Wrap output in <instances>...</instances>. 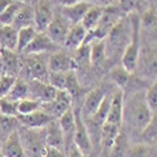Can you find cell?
Masks as SVG:
<instances>
[{
	"instance_id": "obj_19",
	"label": "cell",
	"mask_w": 157,
	"mask_h": 157,
	"mask_svg": "<svg viewBox=\"0 0 157 157\" xmlns=\"http://www.w3.org/2000/svg\"><path fill=\"white\" fill-rule=\"evenodd\" d=\"M0 64L3 74L17 78V74L19 73V60L15 52L0 49Z\"/></svg>"
},
{
	"instance_id": "obj_43",
	"label": "cell",
	"mask_w": 157,
	"mask_h": 157,
	"mask_svg": "<svg viewBox=\"0 0 157 157\" xmlns=\"http://www.w3.org/2000/svg\"><path fill=\"white\" fill-rule=\"evenodd\" d=\"M68 157H83V156H82V153H81L79 151L77 150V147L73 145V146L71 147V151H69V156H68Z\"/></svg>"
},
{
	"instance_id": "obj_34",
	"label": "cell",
	"mask_w": 157,
	"mask_h": 157,
	"mask_svg": "<svg viewBox=\"0 0 157 157\" xmlns=\"http://www.w3.org/2000/svg\"><path fill=\"white\" fill-rule=\"evenodd\" d=\"M156 135H157V116L155 113L148 124L142 129V138L147 142H153L156 141Z\"/></svg>"
},
{
	"instance_id": "obj_20",
	"label": "cell",
	"mask_w": 157,
	"mask_h": 157,
	"mask_svg": "<svg viewBox=\"0 0 157 157\" xmlns=\"http://www.w3.org/2000/svg\"><path fill=\"white\" fill-rule=\"evenodd\" d=\"M11 27L15 30H20L27 27H34V9L30 8L29 5L21 4Z\"/></svg>"
},
{
	"instance_id": "obj_32",
	"label": "cell",
	"mask_w": 157,
	"mask_h": 157,
	"mask_svg": "<svg viewBox=\"0 0 157 157\" xmlns=\"http://www.w3.org/2000/svg\"><path fill=\"white\" fill-rule=\"evenodd\" d=\"M81 90H82V88H81L79 82H78V78H77L74 71L68 72L67 73V81H65V92H67L73 99L74 97H78L81 94Z\"/></svg>"
},
{
	"instance_id": "obj_9",
	"label": "cell",
	"mask_w": 157,
	"mask_h": 157,
	"mask_svg": "<svg viewBox=\"0 0 157 157\" xmlns=\"http://www.w3.org/2000/svg\"><path fill=\"white\" fill-rule=\"evenodd\" d=\"M74 62L64 52H54L48 58V71L49 73H68L73 72Z\"/></svg>"
},
{
	"instance_id": "obj_23",
	"label": "cell",
	"mask_w": 157,
	"mask_h": 157,
	"mask_svg": "<svg viewBox=\"0 0 157 157\" xmlns=\"http://www.w3.org/2000/svg\"><path fill=\"white\" fill-rule=\"evenodd\" d=\"M121 127L116 126V124H112V123H108V122H104L101 127V140H102V145L104 148L107 150H111L113 143H114V140L117 138L120 133V129Z\"/></svg>"
},
{
	"instance_id": "obj_28",
	"label": "cell",
	"mask_w": 157,
	"mask_h": 157,
	"mask_svg": "<svg viewBox=\"0 0 157 157\" xmlns=\"http://www.w3.org/2000/svg\"><path fill=\"white\" fill-rule=\"evenodd\" d=\"M106 57V42L104 39L94 40L93 44H89V62L92 64L101 63Z\"/></svg>"
},
{
	"instance_id": "obj_3",
	"label": "cell",
	"mask_w": 157,
	"mask_h": 157,
	"mask_svg": "<svg viewBox=\"0 0 157 157\" xmlns=\"http://www.w3.org/2000/svg\"><path fill=\"white\" fill-rule=\"evenodd\" d=\"M124 114L127 116L129 123L132 124L133 128L142 131L148 124L155 113H151V111L146 106L145 97L137 94L128 102L127 106H124L123 103V116Z\"/></svg>"
},
{
	"instance_id": "obj_30",
	"label": "cell",
	"mask_w": 157,
	"mask_h": 157,
	"mask_svg": "<svg viewBox=\"0 0 157 157\" xmlns=\"http://www.w3.org/2000/svg\"><path fill=\"white\" fill-rule=\"evenodd\" d=\"M42 107V103H39L34 99H29V98H25L21 101L17 102V112L18 116H27L33 112L39 111Z\"/></svg>"
},
{
	"instance_id": "obj_41",
	"label": "cell",
	"mask_w": 157,
	"mask_h": 157,
	"mask_svg": "<svg viewBox=\"0 0 157 157\" xmlns=\"http://www.w3.org/2000/svg\"><path fill=\"white\" fill-rule=\"evenodd\" d=\"M129 157H151V150L145 143H140L131 148Z\"/></svg>"
},
{
	"instance_id": "obj_37",
	"label": "cell",
	"mask_w": 157,
	"mask_h": 157,
	"mask_svg": "<svg viewBox=\"0 0 157 157\" xmlns=\"http://www.w3.org/2000/svg\"><path fill=\"white\" fill-rule=\"evenodd\" d=\"M111 150H112V153H113L114 157H121L126 152V150H127V138L121 131H120L118 136H117V138L114 140V143H113Z\"/></svg>"
},
{
	"instance_id": "obj_16",
	"label": "cell",
	"mask_w": 157,
	"mask_h": 157,
	"mask_svg": "<svg viewBox=\"0 0 157 157\" xmlns=\"http://www.w3.org/2000/svg\"><path fill=\"white\" fill-rule=\"evenodd\" d=\"M0 153L4 157H25V150L23 147V142L17 131H13V132L9 133Z\"/></svg>"
},
{
	"instance_id": "obj_31",
	"label": "cell",
	"mask_w": 157,
	"mask_h": 157,
	"mask_svg": "<svg viewBox=\"0 0 157 157\" xmlns=\"http://www.w3.org/2000/svg\"><path fill=\"white\" fill-rule=\"evenodd\" d=\"M20 5H21V3H19V2L10 3V5L4 10L3 14H0V27H9V25L13 24Z\"/></svg>"
},
{
	"instance_id": "obj_18",
	"label": "cell",
	"mask_w": 157,
	"mask_h": 157,
	"mask_svg": "<svg viewBox=\"0 0 157 157\" xmlns=\"http://www.w3.org/2000/svg\"><path fill=\"white\" fill-rule=\"evenodd\" d=\"M89 8L90 5L86 2H75L73 5L63 6L62 13L65 20L68 23H73V25H75V24H81L83 17L86 15V13Z\"/></svg>"
},
{
	"instance_id": "obj_25",
	"label": "cell",
	"mask_w": 157,
	"mask_h": 157,
	"mask_svg": "<svg viewBox=\"0 0 157 157\" xmlns=\"http://www.w3.org/2000/svg\"><path fill=\"white\" fill-rule=\"evenodd\" d=\"M36 34H38V32L34 27H27V28L18 30V39H17V52L18 53L24 52V49L30 44V42L35 38Z\"/></svg>"
},
{
	"instance_id": "obj_7",
	"label": "cell",
	"mask_w": 157,
	"mask_h": 157,
	"mask_svg": "<svg viewBox=\"0 0 157 157\" xmlns=\"http://www.w3.org/2000/svg\"><path fill=\"white\" fill-rule=\"evenodd\" d=\"M72 101H73L72 97L65 90H57L54 99L49 103H45L44 112H47L54 120H57L64 112H67L68 109L72 108Z\"/></svg>"
},
{
	"instance_id": "obj_17",
	"label": "cell",
	"mask_w": 157,
	"mask_h": 157,
	"mask_svg": "<svg viewBox=\"0 0 157 157\" xmlns=\"http://www.w3.org/2000/svg\"><path fill=\"white\" fill-rule=\"evenodd\" d=\"M43 131L44 129H29L27 132L24 143L32 155H40L42 156L45 147H47Z\"/></svg>"
},
{
	"instance_id": "obj_45",
	"label": "cell",
	"mask_w": 157,
	"mask_h": 157,
	"mask_svg": "<svg viewBox=\"0 0 157 157\" xmlns=\"http://www.w3.org/2000/svg\"><path fill=\"white\" fill-rule=\"evenodd\" d=\"M0 157H4V156H3V155H2V153H0Z\"/></svg>"
},
{
	"instance_id": "obj_6",
	"label": "cell",
	"mask_w": 157,
	"mask_h": 157,
	"mask_svg": "<svg viewBox=\"0 0 157 157\" xmlns=\"http://www.w3.org/2000/svg\"><path fill=\"white\" fill-rule=\"evenodd\" d=\"M57 94V90L48 83L39 82L32 79L30 83H28V98L34 99L39 103H49L54 99Z\"/></svg>"
},
{
	"instance_id": "obj_4",
	"label": "cell",
	"mask_w": 157,
	"mask_h": 157,
	"mask_svg": "<svg viewBox=\"0 0 157 157\" xmlns=\"http://www.w3.org/2000/svg\"><path fill=\"white\" fill-rule=\"evenodd\" d=\"M74 118H75V127L73 132V145L77 150L82 153V156H88L92 153V141L88 135V129L81 117L79 111H74Z\"/></svg>"
},
{
	"instance_id": "obj_26",
	"label": "cell",
	"mask_w": 157,
	"mask_h": 157,
	"mask_svg": "<svg viewBox=\"0 0 157 157\" xmlns=\"http://www.w3.org/2000/svg\"><path fill=\"white\" fill-rule=\"evenodd\" d=\"M5 98L13 102H18V101L28 98V83L24 79H21V78H17L14 86H13V88L10 89V92Z\"/></svg>"
},
{
	"instance_id": "obj_29",
	"label": "cell",
	"mask_w": 157,
	"mask_h": 157,
	"mask_svg": "<svg viewBox=\"0 0 157 157\" xmlns=\"http://www.w3.org/2000/svg\"><path fill=\"white\" fill-rule=\"evenodd\" d=\"M109 103H111V97L109 96H104L103 101L101 102L99 107L97 108L96 113L90 117L88 121H90L92 123H94L96 126H101L106 122L107 116H108V109H109Z\"/></svg>"
},
{
	"instance_id": "obj_10",
	"label": "cell",
	"mask_w": 157,
	"mask_h": 157,
	"mask_svg": "<svg viewBox=\"0 0 157 157\" xmlns=\"http://www.w3.org/2000/svg\"><path fill=\"white\" fill-rule=\"evenodd\" d=\"M68 32H69L68 21L62 17H56V18H53L52 23L48 25L45 34L48 35V38L56 45L57 44H63L64 45V42H65V38H67Z\"/></svg>"
},
{
	"instance_id": "obj_14",
	"label": "cell",
	"mask_w": 157,
	"mask_h": 157,
	"mask_svg": "<svg viewBox=\"0 0 157 157\" xmlns=\"http://www.w3.org/2000/svg\"><path fill=\"white\" fill-rule=\"evenodd\" d=\"M57 48V45L48 38V35L45 33H38L35 35V38L30 42V44L24 49L23 53H27L29 56L33 54H43L47 52H53Z\"/></svg>"
},
{
	"instance_id": "obj_11",
	"label": "cell",
	"mask_w": 157,
	"mask_h": 157,
	"mask_svg": "<svg viewBox=\"0 0 157 157\" xmlns=\"http://www.w3.org/2000/svg\"><path fill=\"white\" fill-rule=\"evenodd\" d=\"M18 121L21 122L24 126H27L29 129H43L47 127L48 123H50L54 118L49 116L47 112L39 109L36 112H33L27 116H18Z\"/></svg>"
},
{
	"instance_id": "obj_44",
	"label": "cell",
	"mask_w": 157,
	"mask_h": 157,
	"mask_svg": "<svg viewBox=\"0 0 157 157\" xmlns=\"http://www.w3.org/2000/svg\"><path fill=\"white\" fill-rule=\"evenodd\" d=\"M11 2H8V0H0V14H3L4 10L10 5Z\"/></svg>"
},
{
	"instance_id": "obj_21",
	"label": "cell",
	"mask_w": 157,
	"mask_h": 157,
	"mask_svg": "<svg viewBox=\"0 0 157 157\" xmlns=\"http://www.w3.org/2000/svg\"><path fill=\"white\" fill-rule=\"evenodd\" d=\"M87 35V30L82 27L81 24H75L72 28H69V32L65 38L64 45L69 49H78L84 42Z\"/></svg>"
},
{
	"instance_id": "obj_39",
	"label": "cell",
	"mask_w": 157,
	"mask_h": 157,
	"mask_svg": "<svg viewBox=\"0 0 157 157\" xmlns=\"http://www.w3.org/2000/svg\"><path fill=\"white\" fill-rule=\"evenodd\" d=\"M15 81H17L15 77L5 75V74L2 75V78H0V99L5 98L8 96L10 89L13 88V86H14Z\"/></svg>"
},
{
	"instance_id": "obj_13",
	"label": "cell",
	"mask_w": 157,
	"mask_h": 157,
	"mask_svg": "<svg viewBox=\"0 0 157 157\" xmlns=\"http://www.w3.org/2000/svg\"><path fill=\"white\" fill-rule=\"evenodd\" d=\"M123 121V92L120 89L111 97L109 109L106 122L121 127Z\"/></svg>"
},
{
	"instance_id": "obj_33",
	"label": "cell",
	"mask_w": 157,
	"mask_h": 157,
	"mask_svg": "<svg viewBox=\"0 0 157 157\" xmlns=\"http://www.w3.org/2000/svg\"><path fill=\"white\" fill-rule=\"evenodd\" d=\"M129 77H131V73L127 72V71L122 67V65H121V67H116V68L112 69V72H111V78L114 81V83L121 88V90L128 84Z\"/></svg>"
},
{
	"instance_id": "obj_36",
	"label": "cell",
	"mask_w": 157,
	"mask_h": 157,
	"mask_svg": "<svg viewBox=\"0 0 157 157\" xmlns=\"http://www.w3.org/2000/svg\"><path fill=\"white\" fill-rule=\"evenodd\" d=\"M65 81L67 73H49L48 84H50L56 90H65Z\"/></svg>"
},
{
	"instance_id": "obj_22",
	"label": "cell",
	"mask_w": 157,
	"mask_h": 157,
	"mask_svg": "<svg viewBox=\"0 0 157 157\" xmlns=\"http://www.w3.org/2000/svg\"><path fill=\"white\" fill-rule=\"evenodd\" d=\"M17 39L18 30L9 27H0V49L17 52Z\"/></svg>"
},
{
	"instance_id": "obj_1",
	"label": "cell",
	"mask_w": 157,
	"mask_h": 157,
	"mask_svg": "<svg viewBox=\"0 0 157 157\" xmlns=\"http://www.w3.org/2000/svg\"><path fill=\"white\" fill-rule=\"evenodd\" d=\"M129 21H131V27H132V32H131V39L129 43L126 47L123 54H122V67L132 73L138 63V58H140V42H141V36H140V32H141V20L137 13H131V15L128 17Z\"/></svg>"
},
{
	"instance_id": "obj_8",
	"label": "cell",
	"mask_w": 157,
	"mask_h": 157,
	"mask_svg": "<svg viewBox=\"0 0 157 157\" xmlns=\"http://www.w3.org/2000/svg\"><path fill=\"white\" fill-rule=\"evenodd\" d=\"M54 15L49 2H39L34 9V28L38 33H45Z\"/></svg>"
},
{
	"instance_id": "obj_35",
	"label": "cell",
	"mask_w": 157,
	"mask_h": 157,
	"mask_svg": "<svg viewBox=\"0 0 157 157\" xmlns=\"http://www.w3.org/2000/svg\"><path fill=\"white\" fill-rule=\"evenodd\" d=\"M145 102L151 113H156L157 111V83H152L151 87L147 89L146 96H145Z\"/></svg>"
},
{
	"instance_id": "obj_42",
	"label": "cell",
	"mask_w": 157,
	"mask_h": 157,
	"mask_svg": "<svg viewBox=\"0 0 157 157\" xmlns=\"http://www.w3.org/2000/svg\"><path fill=\"white\" fill-rule=\"evenodd\" d=\"M42 157H64L63 156V151H59L57 148H53V147H45Z\"/></svg>"
},
{
	"instance_id": "obj_15",
	"label": "cell",
	"mask_w": 157,
	"mask_h": 157,
	"mask_svg": "<svg viewBox=\"0 0 157 157\" xmlns=\"http://www.w3.org/2000/svg\"><path fill=\"white\" fill-rule=\"evenodd\" d=\"M104 96L106 94H104V92L101 88H96L93 90H90V92L88 93V96L86 97V99H84L82 109L79 111L82 118L89 120L90 117L96 113V111L99 107V104L103 101Z\"/></svg>"
},
{
	"instance_id": "obj_27",
	"label": "cell",
	"mask_w": 157,
	"mask_h": 157,
	"mask_svg": "<svg viewBox=\"0 0 157 157\" xmlns=\"http://www.w3.org/2000/svg\"><path fill=\"white\" fill-rule=\"evenodd\" d=\"M57 122L62 129L64 137L67 135H73L74 127H75V118H74V111L71 108L67 112H64L59 118H57Z\"/></svg>"
},
{
	"instance_id": "obj_24",
	"label": "cell",
	"mask_w": 157,
	"mask_h": 157,
	"mask_svg": "<svg viewBox=\"0 0 157 157\" xmlns=\"http://www.w3.org/2000/svg\"><path fill=\"white\" fill-rule=\"evenodd\" d=\"M102 13H103V8L101 6H90L87 13H86V15L83 17L82 21H81V25L87 30H93L96 27H97V24L102 17Z\"/></svg>"
},
{
	"instance_id": "obj_5",
	"label": "cell",
	"mask_w": 157,
	"mask_h": 157,
	"mask_svg": "<svg viewBox=\"0 0 157 157\" xmlns=\"http://www.w3.org/2000/svg\"><path fill=\"white\" fill-rule=\"evenodd\" d=\"M27 71L32 79L48 83V60L43 54H33L27 59Z\"/></svg>"
},
{
	"instance_id": "obj_12",
	"label": "cell",
	"mask_w": 157,
	"mask_h": 157,
	"mask_svg": "<svg viewBox=\"0 0 157 157\" xmlns=\"http://www.w3.org/2000/svg\"><path fill=\"white\" fill-rule=\"evenodd\" d=\"M44 137H45V145L48 147H53L59 151L63 150L65 143V137L57 120H53L50 123L47 124V127L44 128Z\"/></svg>"
},
{
	"instance_id": "obj_38",
	"label": "cell",
	"mask_w": 157,
	"mask_h": 157,
	"mask_svg": "<svg viewBox=\"0 0 157 157\" xmlns=\"http://www.w3.org/2000/svg\"><path fill=\"white\" fill-rule=\"evenodd\" d=\"M0 114L18 117L17 102H13V101H10L8 98H2L0 99Z\"/></svg>"
},
{
	"instance_id": "obj_2",
	"label": "cell",
	"mask_w": 157,
	"mask_h": 157,
	"mask_svg": "<svg viewBox=\"0 0 157 157\" xmlns=\"http://www.w3.org/2000/svg\"><path fill=\"white\" fill-rule=\"evenodd\" d=\"M131 32H132V27H131V21L128 17L122 18L109 30L108 35L104 38V42H106V53L108 54L123 53L126 47L129 43Z\"/></svg>"
},
{
	"instance_id": "obj_40",
	"label": "cell",
	"mask_w": 157,
	"mask_h": 157,
	"mask_svg": "<svg viewBox=\"0 0 157 157\" xmlns=\"http://www.w3.org/2000/svg\"><path fill=\"white\" fill-rule=\"evenodd\" d=\"M18 122L19 121H18L17 117L0 114V128H2V131H4V132H9V131L13 132V128L15 127V124Z\"/></svg>"
}]
</instances>
